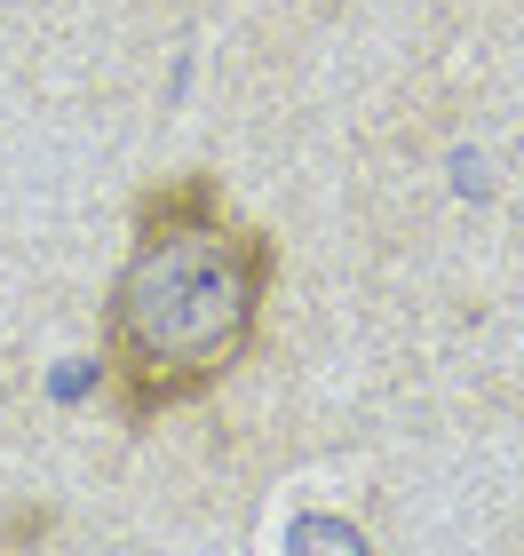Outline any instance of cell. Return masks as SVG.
I'll return each instance as SVG.
<instances>
[{
  "label": "cell",
  "instance_id": "7a4b0ae2",
  "mask_svg": "<svg viewBox=\"0 0 524 556\" xmlns=\"http://www.w3.org/2000/svg\"><path fill=\"white\" fill-rule=\"evenodd\" d=\"M48 533H56V509H9L0 517V556H40Z\"/></svg>",
  "mask_w": 524,
  "mask_h": 556
},
{
  "label": "cell",
  "instance_id": "6da1fadb",
  "mask_svg": "<svg viewBox=\"0 0 524 556\" xmlns=\"http://www.w3.org/2000/svg\"><path fill=\"white\" fill-rule=\"evenodd\" d=\"M279 287V231L231 207L207 167L136 199L128 263L104 302V382L128 429L199 406L239 374Z\"/></svg>",
  "mask_w": 524,
  "mask_h": 556
}]
</instances>
